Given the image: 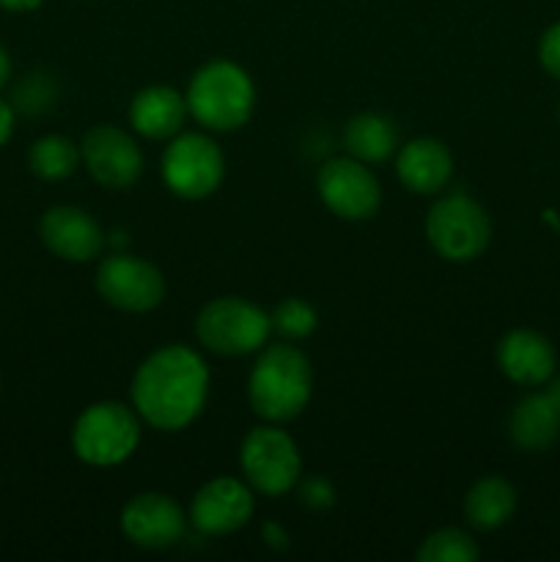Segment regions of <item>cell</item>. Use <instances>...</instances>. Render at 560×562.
I'll use <instances>...</instances> for the list:
<instances>
[{
    "label": "cell",
    "mask_w": 560,
    "mask_h": 562,
    "mask_svg": "<svg viewBox=\"0 0 560 562\" xmlns=\"http://www.w3.org/2000/svg\"><path fill=\"white\" fill-rule=\"evenodd\" d=\"M44 0H0V9L14 11V14H22V11H33L38 9Z\"/></svg>",
    "instance_id": "cell-29"
},
{
    "label": "cell",
    "mask_w": 560,
    "mask_h": 562,
    "mask_svg": "<svg viewBox=\"0 0 560 562\" xmlns=\"http://www.w3.org/2000/svg\"><path fill=\"white\" fill-rule=\"evenodd\" d=\"M187 110L206 132L242 130L256 110V86L239 64L214 58L187 82Z\"/></svg>",
    "instance_id": "cell-3"
},
{
    "label": "cell",
    "mask_w": 560,
    "mask_h": 562,
    "mask_svg": "<svg viewBox=\"0 0 560 562\" xmlns=\"http://www.w3.org/2000/svg\"><path fill=\"white\" fill-rule=\"evenodd\" d=\"M253 494L256 492L247 483L231 475H220L198 488L187 519L201 536H231L253 519V510H256Z\"/></svg>",
    "instance_id": "cell-13"
},
{
    "label": "cell",
    "mask_w": 560,
    "mask_h": 562,
    "mask_svg": "<svg viewBox=\"0 0 560 562\" xmlns=\"http://www.w3.org/2000/svg\"><path fill=\"white\" fill-rule=\"evenodd\" d=\"M269 318H272V333H278L283 340H305L318 327L316 307L300 296H289V300L280 302L269 313Z\"/></svg>",
    "instance_id": "cell-23"
},
{
    "label": "cell",
    "mask_w": 560,
    "mask_h": 562,
    "mask_svg": "<svg viewBox=\"0 0 560 562\" xmlns=\"http://www.w3.org/2000/svg\"><path fill=\"white\" fill-rule=\"evenodd\" d=\"M344 146L349 157L366 165H377L399 151V132L388 115L357 113L346 121Z\"/></svg>",
    "instance_id": "cell-20"
},
{
    "label": "cell",
    "mask_w": 560,
    "mask_h": 562,
    "mask_svg": "<svg viewBox=\"0 0 560 562\" xmlns=\"http://www.w3.org/2000/svg\"><path fill=\"white\" fill-rule=\"evenodd\" d=\"M14 124H16L14 108H11L5 99H0V146H5V143L11 140V135H14Z\"/></svg>",
    "instance_id": "cell-28"
},
{
    "label": "cell",
    "mask_w": 560,
    "mask_h": 562,
    "mask_svg": "<svg viewBox=\"0 0 560 562\" xmlns=\"http://www.w3.org/2000/svg\"><path fill=\"white\" fill-rule=\"evenodd\" d=\"M239 467L247 486L264 497H283L294 492L302 477L300 448L278 423L247 431L239 448Z\"/></svg>",
    "instance_id": "cell-7"
},
{
    "label": "cell",
    "mask_w": 560,
    "mask_h": 562,
    "mask_svg": "<svg viewBox=\"0 0 560 562\" xmlns=\"http://www.w3.org/2000/svg\"><path fill=\"white\" fill-rule=\"evenodd\" d=\"M132 406L157 431H181L198 420L209 398V366L190 346H163L137 366Z\"/></svg>",
    "instance_id": "cell-1"
},
{
    "label": "cell",
    "mask_w": 560,
    "mask_h": 562,
    "mask_svg": "<svg viewBox=\"0 0 560 562\" xmlns=\"http://www.w3.org/2000/svg\"><path fill=\"white\" fill-rule=\"evenodd\" d=\"M187 514L170 494L143 492L135 494L121 510V532L126 541L148 552H163L176 547L187 532Z\"/></svg>",
    "instance_id": "cell-12"
},
{
    "label": "cell",
    "mask_w": 560,
    "mask_h": 562,
    "mask_svg": "<svg viewBox=\"0 0 560 562\" xmlns=\"http://www.w3.org/2000/svg\"><path fill=\"white\" fill-rule=\"evenodd\" d=\"M159 173L170 195L181 201H203L223 184L225 157L203 132H179L165 146Z\"/></svg>",
    "instance_id": "cell-8"
},
{
    "label": "cell",
    "mask_w": 560,
    "mask_h": 562,
    "mask_svg": "<svg viewBox=\"0 0 560 562\" xmlns=\"http://www.w3.org/2000/svg\"><path fill=\"white\" fill-rule=\"evenodd\" d=\"M198 344L220 357L258 355L269 344L272 318L245 296H220L206 302L195 318Z\"/></svg>",
    "instance_id": "cell-4"
},
{
    "label": "cell",
    "mask_w": 560,
    "mask_h": 562,
    "mask_svg": "<svg viewBox=\"0 0 560 562\" xmlns=\"http://www.w3.org/2000/svg\"><path fill=\"white\" fill-rule=\"evenodd\" d=\"M261 536L264 541H267L272 549H278V552L289 549V536H285V530L278 525V521H267V525L261 527Z\"/></svg>",
    "instance_id": "cell-27"
},
{
    "label": "cell",
    "mask_w": 560,
    "mask_h": 562,
    "mask_svg": "<svg viewBox=\"0 0 560 562\" xmlns=\"http://www.w3.org/2000/svg\"><path fill=\"white\" fill-rule=\"evenodd\" d=\"M516 514V488L505 477L486 475L470 486L464 497V519L472 530L492 532L508 525Z\"/></svg>",
    "instance_id": "cell-19"
},
{
    "label": "cell",
    "mask_w": 560,
    "mask_h": 562,
    "mask_svg": "<svg viewBox=\"0 0 560 562\" xmlns=\"http://www.w3.org/2000/svg\"><path fill=\"white\" fill-rule=\"evenodd\" d=\"M53 97H55L53 86H49L42 75H33L27 77V80L20 86V91L14 93V102L20 104L25 113H38V110L53 104Z\"/></svg>",
    "instance_id": "cell-24"
},
{
    "label": "cell",
    "mask_w": 560,
    "mask_h": 562,
    "mask_svg": "<svg viewBox=\"0 0 560 562\" xmlns=\"http://www.w3.org/2000/svg\"><path fill=\"white\" fill-rule=\"evenodd\" d=\"M417 562H475L481 558L475 538L456 527H443L423 538L417 549Z\"/></svg>",
    "instance_id": "cell-22"
},
{
    "label": "cell",
    "mask_w": 560,
    "mask_h": 562,
    "mask_svg": "<svg viewBox=\"0 0 560 562\" xmlns=\"http://www.w3.org/2000/svg\"><path fill=\"white\" fill-rule=\"evenodd\" d=\"M538 60L547 69V75L560 80V22H555V25L544 31L541 42H538Z\"/></svg>",
    "instance_id": "cell-26"
},
{
    "label": "cell",
    "mask_w": 560,
    "mask_h": 562,
    "mask_svg": "<svg viewBox=\"0 0 560 562\" xmlns=\"http://www.w3.org/2000/svg\"><path fill=\"white\" fill-rule=\"evenodd\" d=\"M395 176L415 195H437L453 179V154L437 137H415L395 151Z\"/></svg>",
    "instance_id": "cell-16"
},
{
    "label": "cell",
    "mask_w": 560,
    "mask_h": 562,
    "mask_svg": "<svg viewBox=\"0 0 560 562\" xmlns=\"http://www.w3.org/2000/svg\"><path fill=\"white\" fill-rule=\"evenodd\" d=\"M511 442L525 453H544L560 437V409L544 393H530L514 406L508 417Z\"/></svg>",
    "instance_id": "cell-18"
},
{
    "label": "cell",
    "mask_w": 560,
    "mask_h": 562,
    "mask_svg": "<svg viewBox=\"0 0 560 562\" xmlns=\"http://www.w3.org/2000/svg\"><path fill=\"white\" fill-rule=\"evenodd\" d=\"M547 395L555 401V404H558V409H560V376H555V373H552V379L547 382Z\"/></svg>",
    "instance_id": "cell-31"
},
{
    "label": "cell",
    "mask_w": 560,
    "mask_h": 562,
    "mask_svg": "<svg viewBox=\"0 0 560 562\" xmlns=\"http://www.w3.org/2000/svg\"><path fill=\"white\" fill-rule=\"evenodd\" d=\"M97 291L115 311L148 313L163 305L168 283L154 263L119 250L99 261Z\"/></svg>",
    "instance_id": "cell-9"
},
{
    "label": "cell",
    "mask_w": 560,
    "mask_h": 562,
    "mask_svg": "<svg viewBox=\"0 0 560 562\" xmlns=\"http://www.w3.org/2000/svg\"><path fill=\"white\" fill-rule=\"evenodd\" d=\"M426 239L443 261L470 263L486 252L492 241V220L475 198L453 192L428 209Z\"/></svg>",
    "instance_id": "cell-6"
},
{
    "label": "cell",
    "mask_w": 560,
    "mask_h": 562,
    "mask_svg": "<svg viewBox=\"0 0 560 562\" xmlns=\"http://www.w3.org/2000/svg\"><path fill=\"white\" fill-rule=\"evenodd\" d=\"M80 146L66 135H44L27 151V168L44 181H64L80 168Z\"/></svg>",
    "instance_id": "cell-21"
},
{
    "label": "cell",
    "mask_w": 560,
    "mask_h": 562,
    "mask_svg": "<svg viewBox=\"0 0 560 562\" xmlns=\"http://www.w3.org/2000/svg\"><path fill=\"white\" fill-rule=\"evenodd\" d=\"M313 393L311 360L294 344L264 346L247 379L250 409L267 423L294 420L305 412Z\"/></svg>",
    "instance_id": "cell-2"
},
{
    "label": "cell",
    "mask_w": 560,
    "mask_h": 562,
    "mask_svg": "<svg viewBox=\"0 0 560 562\" xmlns=\"http://www.w3.org/2000/svg\"><path fill=\"white\" fill-rule=\"evenodd\" d=\"M38 236L55 258L69 263L97 261L108 247L102 225L80 206H53L38 220Z\"/></svg>",
    "instance_id": "cell-14"
},
{
    "label": "cell",
    "mask_w": 560,
    "mask_h": 562,
    "mask_svg": "<svg viewBox=\"0 0 560 562\" xmlns=\"http://www.w3.org/2000/svg\"><path fill=\"white\" fill-rule=\"evenodd\" d=\"M300 503L311 510H329L335 505V486L322 475L300 477Z\"/></svg>",
    "instance_id": "cell-25"
},
{
    "label": "cell",
    "mask_w": 560,
    "mask_h": 562,
    "mask_svg": "<svg viewBox=\"0 0 560 562\" xmlns=\"http://www.w3.org/2000/svg\"><path fill=\"white\" fill-rule=\"evenodd\" d=\"M558 119H560V108H558Z\"/></svg>",
    "instance_id": "cell-32"
},
{
    "label": "cell",
    "mask_w": 560,
    "mask_h": 562,
    "mask_svg": "<svg viewBox=\"0 0 560 562\" xmlns=\"http://www.w3.org/2000/svg\"><path fill=\"white\" fill-rule=\"evenodd\" d=\"M80 154L91 179L108 190H130L146 165L135 137L115 124L91 126L82 137Z\"/></svg>",
    "instance_id": "cell-11"
},
{
    "label": "cell",
    "mask_w": 560,
    "mask_h": 562,
    "mask_svg": "<svg viewBox=\"0 0 560 562\" xmlns=\"http://www.w3.org/2000/svg\"><path fill=\"white\" fill-rule=\"evenodd\" d=\"M190 115L184 93L170 86H146L132 97L130 124L148 140H170L184 130Z\"/></svg>",
    "instance_id": "cell-17"
},
{
    "label": "cell",
    "mask_w": 560,
    "mask_h": 562,
    "mask_svg": "<svg viewBox=\"0 0 560 562\" xmlns=\"http://www.w3.org/2000/svg\"><path fill=\"white\" fill-rule=\"evenodd\" d=\"M497 366L514 384L538 387L552 379L558 355L547 335L536 329H511L497 344Z\"/></svg>",
    "instance_id": "cell-15"
},
{
    "label": "cell",
    "mask_w": 560,
    "mask_h": 562,
    "mask_svg": "<svg viewBox=\"0 0 560 562\" xmlns=\"http://www.w3.org/2000/svg\"><path fill=\"white\" fill-rule=\"evenodd\" d=\"M9 77H11V58H9V53L0 47V88L9 82Z\"/></svg>",
    "instance_id": "cell-30"
},
{
    "label": "cell",
    "mask_w": 560,
    "mask_h": 562,
    "mask_svg": "<svg viewBox=\"0 0 560 562\" xmlns=\"http://www.w3.org/2000/svg\"><path fill=\"white\" fill-rule=\"evenodd\" d=\"M141 415L121 401H99L80 412L71 428V450L91 467H119L141 445Z\"/></svg>",
    "instance_id": "cell-5"
},
{
    "label": "cell",
    "mask_w": 560,
    "mask_h": 562,
    "mask_svg": "<svg viewBox=\"0 0 560 562\" xmlns=\"http://www.w3.org/2000/svg\"><path fill=\"white\" fill-rule=\"evenodd\" d=\"M316 190L324 206L346 223L371 220L382 206V187L366 162L355 157H335L318 168Z\"/></svg>",
    "instance_id": "cell-10"
}]
</instances>
